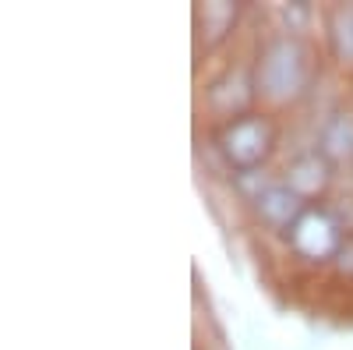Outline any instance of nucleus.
Wrapping results in <instances>:
<instances>
[{"instance_id": "nucleus-1", "label": "nucleus", "mask_w": 353, "mask_h": 350, "mask_svg": "<svg viewBox=\"0 0 353 350\" xmlns=\"http://www.w3.org/2000/svg\"><path fill=\"white\" fill-rule=\"evenodd\" d=\"M307 81H311V57L297 36L279 32L261 46L254 64V93L265 103L272 106L297 103L307 93Z\"/></svg>"}, {"instance_id": "nucleus-2", "label": "nucleus", "mask_w": 353, "mask_h": 350, "mask_svg": "<svg viewBox=\"0 0 353 350\" xmlns=\"http://www.w3.org/2000/svg\"><path fill=\"white\" fill-rule=\"evenodd\" d=\"M276 149V124L265 113H241L223 124L219 153L241 173H258V166Z\"/></svg>"}, {"instance_id": "nucleus-3", "label": "nucleus", "mask_w": 353, "mask_h": 350, "mask_svg": "<svg viewBox=\"0 0 353 350\" xmlns=\"http://www.w3.org/2000/svg\"><path fill=\"white\" fill-rule=\"evenodd\" d=\"M286 237L293 244V251L311 258V262H321V258H329L339 251V226L329 213H321V209H307L297 223H293L286 230Z\"/></svg>"}, {"instance_id": "nucleus-4", "label": "nucleus", "mask_w": 353, "mask_h": 350, "mask_svg": "<svg viewBox=\"0 0 353 350\" xmlns=\"http://www.w3.org/2000/svg\"><path fill=\"white\" fill-rule=\"evenodd\" d=\"M254 209L258 216L269 223V226H279V230H290L293 223H297L307 206H304V198L297 191H290L286 184H265L258 195H254Z\"/></svg>"}, {"instance_id": "nucleus-5", "label": "nucleus", "mask_w": 353, "mask_h": 350, "mask_svg": "<svg viewBox=\"0 0 353 350\" xmlns=\"http://www.w3.org/2000/svg\"><path fill=\"white\" fill-rule=\"evenodd\" d=\"M329 159L321 156V153H307V156H301L297 163L290 166V173H286V188L290 191H297L301 198H314V195H321L325 191V184H329Z\"/></svg>"}, {"instance_id": "nucleus-6", "label": "nucleus", "mask_w": 353, "mask_h": 350, "mask_svg": "<svg viewBox=\"0 0 353 350\" xmlns=\"http://www.w3.org/2000/svg\"><path fill=\"white\" fill-rule=\"evenodd\" d=\"M318 153L329 163H353V113H336L321 128Z\"/></svg>"}, {"instance_id": "nucleus-7", "label": "nucleus", "mask_w": 353, "mask_h": 350, "mask_svg": "<svg viewBox=\"0 0 353 350\" xmlns=\"http://www.w3.org/2000/svg\"><path fill=\"white\" fill-rule=\"evenodd\" d=\"M329 43L339 61L353 68V8H336L329 14Z\"/></svg>"}]
</instances>
